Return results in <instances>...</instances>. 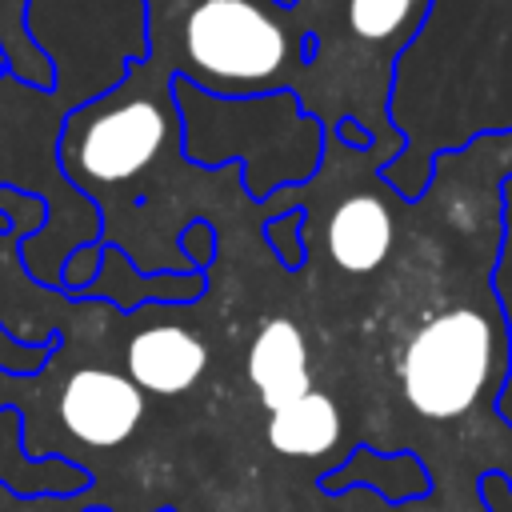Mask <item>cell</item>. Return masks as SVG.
I'll return each mask as SVG.
<instances>
[{"instance_id": "1", "label": "cell", "mask_w": 512, "mask_h": 512, "mask_svg": "<svg viewBox=\"0 0 512 512\" xmlns=\"http://www.w3.org/2000/svg\"><path fill=\"white\" fill-rule=\"evenodd\" d=\"M436 0H292L308 32V64L292 88L300 108L336 128L360 124L376 148L404 152L408 140L392 120L396 64L416 44Z\"/></svg>"}, {"instance_id": "2", "label": "cell", "mask_w": 512, "mask_h": 512, "mask_svg": "<svg viewBox=\"0 0 512 512\" xmlns=\"http://www.w3.org/2000/svg\"><path fill=\"white\" fill-rule=\"evenodd\" d=\"M144 60L212 92H292L308 64V32L280 0H140Z\"/></svg>"}, {"instance_id": "3", "label": "cell", "mask_w": 512, "mask_h": 512, "mask_svg": "<svg viewBox=\"0 0 512 512\" xmlns=\"http://www.w3.org/2000/svg\"><path fill=\"white\" fill-rule=\"evenodd\" d=\"M508 372L512 336L492 288L476 300H452L428 312L396 360L404 404L428 424H456L476 412L504 424L496 404Z\"/></svg>"}, {"instance_id": "4", "label": "cell", "mask_w": 512, "mask_h": 512, "mask_svg": "<svg viewBox=\"0 0 512 512\" xmlns=\"http://www.w3.org/2000/svg\"><path fill=\"white\" fill-rule=\"evenodd\" d=\"M172 80V72L136 56L108 92L76 104L64 116L56 156L76 188L96 196V188H116L144 176L156 160L184 156V124Z\"/></svg>"}, {"instance_id": "5", "label": "cell", "mask_w": 512, "mask_h": 512, "mask_svg": "<svg viewBox=\"0 0 512 512\" xmlns=\"http://www.w3.org/2000/svg\"><path fill=\"white\" fill-rule=\"evenodd\" d=\"M144 416V388L132 376L108 368H80L60 392V420L64 428L92 448L124 444Z\"/></svg>"}, {"instance_id": "6", "label": "cell", "mask_w": 512, "mask_h": 512, "mask_svg": "<svg viewBox=\"0 0 512 512\" xmlns=\"http://www.w3.org/2000/svg\"><path fill=\"white\" fill-rule=\"evenodd\" d=\"M208 368V348L196 332L176 324L144 328L128 340V376L136 388H148L156 396H180L188 392Z\"/></svg>"}, {"instance_id": "7", "label": "cell", "mask_w": 512, "mask_h": 512, "mask_svg": "<svg viewBox=\"0 0 512 512\" xmlns=\"http://www.w3.org/2000/svg\"><path fill=\"white\" fill-rule=\"evenodd\" d=\"M248 380L268 412H280L284 404L312 392L308 340L288 316H276L256 332L248 348Z\"/></svg>"}, {"instance_id": "8", "label": "cell", "mask_w": 512, "mask_h": 512, "mask_svg": "<svg viewBox=\"0 0 512 512\" xmlns=\"http://www.w3.org/2000/svg\"><path fill=\"white\" fill-rule=\"evenodd\" d=\"M344 432V416L336 408V400L328 392H304L300 400L284 404L280 412H272L268 420V444L280 456H324L328 448H336Z\"/></svg>"}, {"instance_id": "9", "label": "cell", "mask_w": 512, "mask_h": 512, "mask_svg": "<svg viewBox=\"0 0 512 512\" xmlns=\"http://www.w3.org/2000/svg\"><path fill=\"white\" fill-rule=\"evenodd\" d=\"M4 72L40 92L56 84V64L28 32V0H0V76Z\"/></svg>"}]
</instances>
